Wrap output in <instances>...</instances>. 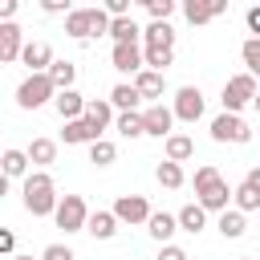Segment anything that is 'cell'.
Segmentation results:
<instances>
[{
	"label": "cell",
	"mask_w": 260,
	"mask_h": 260,
	"mask_svg": "<svg viewBox=\"0 0 260 260\" xmlns=\"http://www.w3.org/2000/svg\"><path fill=\"white\" fill-rule=\"evenodd\" d=\"M20 61L28 65V73H45L57 57H53V49H49V41H28L24 45V53H20Z\"/></svg>",
	"instance_id": "cell-17"
},
{
	"label": "cell",
	"mask_w": 260,
	"mask_h": 260,
	"mask_svg": "<svg viewBox=\"0 0 260 260\" xmlns=\"http://www.w3.org/2000/svg\"><path fill=\"white\" fill-rule=\"evenodd\" d=\"M12 260H32V256H12Z\"/></svg>",
	"instance_id": "cell-46"
},
{
	"label": "cell",
	"mask_w": 260,
	"mask_h": 260,
	"mask_svg": "<svg viewBox=\"0 0 260 260\" xmlns=\"http://www.w3.org/2000/svg\"><path fill=\"white\" fill-rule=\"evenodd\" d=\"M41 260H77V256H73L69 244H49V248L41 252Z\"/></svg>",
	"instance_id": "cell-37"
},
{
	"label": "cell",
	"mask_w": 260,
	"mask_h": 260,
	"mask_svg": "<svg viewBox=\"0 0 260 260\" xmlns=\"http://www.w3.org/2000/svg\"><path fill=\"white\" fill-rule=\"evenodd\" d=\"M45 73L53 77V85H57V89H69V85L77 81V65H73V61H53Z\"/></svg>",
	"instance_id": "cell-31"
},
{
	"label": "cell",
	"mask_w": 260,
	"mask_h": 260,
	"mask_svg": "<svg viewBox=\"0 0 260 260\" xmlns=\"http://www.w3.org/2000/svg\"><path fill=\"white\" fill-rule=\"evenodd\" d=\"M244 20H248V32H252V37H260V4H252V8L244 12Z\"/></svg>",
	"instance_id": "cell-40"
},
{
	"label": "cell",
	"mask_w": 260,
	"mask_h": 260,
	"mask_svg": "<svg viewBox=\"0 0 260 260\" xmlns=\"http://www.w3.org/2000/svg\"><path fill=\"white\" fill-rule=\"evenodd\" d=\"M240 260H252V256H240Z\"/></svg>",
	"instance_id": "cell-48"
},
{
	"label": "cell",
	"mask_w": 260,
	"mask_h": 260,
	"mask_svg": "<svg viewBox=\"0 0 260 260\" xmlns=\"http://www.w3.org/2000/svg\"><path fill=\"white\" fill-rule=\"evenodd\" d=\"M195 195H199V203H203L207 211H228L232 187H228V179H223L211 162H203V167H195Z\"/></svg>",
	"instance_id": "cell-2"
},
{
	"label": "cell",
	"mask_w": 260,
	"mask_h": 260,
	"mask_svg": "<svg viewBox=\"0 0 260 260\" xmlns=\"http://www.w3.org/2000/svg\"><path fill=\"white\" fill-rule=\"evenodd\" d=\"M175 4L179 0H154L146 12H150V20H171V12H175Z\"/></svg>",
	"instance_id": "cell-36"
},
{
	"label": "cell",
	"mask_w": 260,
	"mask_h": 260,
	"mask_svg": "<svg viewBox=\"0 0 260 260\" xmlns=\"http://www.w3.org/2000/svg\"><path fill=\"white\" fill-rule=\"evenodd\" d=\"M154 179H158V187H167V191H179V187L187 183L183 162H175V158H162V162H158V171H154Z\"/></svg>",
	"instance_id": "cell-26"
},
{
	"label": "cell",
	"mask_w": 260,
	"mask_h": 260,
	"mask_svg": "<svg viewBox=\"0 0 260 260\" xmlns=\"http://www.w3.org/2000/svg\"><path fill=\"white\" fill-rule=\"evenodd\" d=\"M61 138H65V146H81V142H98V138H102V126H98V122H89V118H73V122H65V130H61Z\"/></svg>",
	"instance_id": "cell-15"
},
{
	"label": "cell",
	"mask_w": 260,
	"mask_h": 260,
	"mask_svg": "<svg viewBox=\"0 0 260 260\" xmlns=\"http://www.w3.org/2000/svg\"><path fill=\"white\" fill-rule=\"evenodd\" d=\"M232 199H236V207H240V211H260V191H256L248 179L232 191Z\"/></svg>",
	"instance_id": "cell-32"
},
{
	"label": "cell",
	"mask_w": 260,
	"mask_h": 260,
	"mask_svg": "<svg viewBox=\"0 0 260 260\" xmlns=\"http://www.w3.org/2000/svg\"><path fill=\"white\" fill-rule=\"evenodd\" d=\"M0 162H4V179H24L28 175V150H16V146H8L4 154H0Z\"/></svg>",
	"instance_id": "cell-25"
},
{
	"label": "cell",
	"mask_w": 260,
	"mask_h": 260,
	"mask_svg": "<svg viewBox=\"0 0 260 260\" xmlns=\"http://www.w3.org/2000/svg\"><path fill=\"white\" fill-rule=\"evenodd\" d=\"M256 93H260V85H256V73H236V77H228L223 81V110H232V114H240L244 106H252L256 102Z\"/></svg>",
	"instance_id": "cell-5"
},
{
	"label": "cell",
	"mask_w": 260,
	"mask_h": 260,
	"mask_svg": "<svg viewBox=\"0 0 260 260\" xmlns=\"http://www.w3.org/2000/svg\"><path fill=\"white\" fill-rule=\"evenodd\" d=\"M142 53H146V65H150V69H167V65L175 61V49H158V45H146Z\"/></svg>",
	"instance_id": "cell-35"
},
{
	"label": "cell",
	"mask_w": 260,
	"mask_h": 260,
	"mask_svg": "<svg viewBox=\"0 0 260 260\" xmlns=\"http://www.w3.org/2000/svg\"><path fill=\"white\" fill-rule=\"evenodd\" d=\"M142 41H146V45H158V49H175V28H171V20H150V24L142 28Z\"/></svg>",
	"instance_id": "cell-23"
},
{
	"label": "cell",
	"mask_w": 260,
	"mask_h": 260,
	"mask_svg": "<svg viewBox=\"0 0 260 260\" xmlns=\"http://www.w3.org/2000/svg\"><path fill=\"white\" fill-rule=\"evenodd\" d=\"M53 219H57V228H61V232H85V223H89V207H85V199H81V195H61V203H57Z\"/></svg>",
	"instance_id": "cell-7"
},
{
	"label": "cell",
	"mask_w": 260,
	"mask_h": 260,
	"mask_svg": "<svg viewBox=\"0 0 260 260\" xmlns=\"http://www.w3.org/2000/svg\"><path fill=\"white\" fill-rule=\"evenodd\" d=\"M146 232L158 240V244H171V236L179 232V215H167V211H154L146 219Z\"/></svg>",
	"instance_id": "cell-21"
},
{
	"label": "cell",
	"mask_w": 260,
	"mask_h": 260,
	"mask_svg": "<svg viewBox=\"0 0 260 260\" xmlns=\"http://www.w3.org/2000/svg\"><path fill=\"white\" fill-rule=\"evenodd\" d=\"M69 4H73V0H41V12H49V16H61V12H73Z\"/></svg>",
	"instance_id": "cell-38"
},
{
	"label": "cell",
	"mask_w": 260,
	"mask_h": 260,
	"mask_svg": "<svg viewBox=\"0 0 260 260\" xmlns=\"http://www.w3.org/2000/svg\"><path fill=\"white\" fill-rule=\"evenodd\" d=\"M20 195H24V211L28 215H53L57 211V203H61V195H57V187H53V175L49 171H28L24 175V187H20Z\"/></svg>",
	"instance_id": "cell-1"
},
{
	"label": "cell",
	"mask_w": 260,
	"mask_h": 260,
	"mask_svg": "<svg viewBox=\"0 0 260 260\" xmlns=\"http://www.w3.org/2000/svg\"><path fill=\"white\" fill-rule=\"evenodd\" d=\"M118 215H114V207L110 211H89V223H85V232L93 236V240H114V232H118Z\"/></svg>",
	"instance_id": "cell-19"
},
{
	"label": "cell",
	"mask_w": 260,
	"mask_h": 260,
	"mask_svg": "<svg viewBox=\"0 0 260 260\" xmlns=\"http://www.w3.org/2000/svg\"><path fill=\"white\" fill-rule=\"evenodd\" d=\"M179 228L183 232H191V236H199L203 228H207V207L195 199V203H187V207H179Z\"/></svg>",
	"instance_id": "cell-20"
},
{
	"label": "cell",
	"mask_w": 260,
	"mask_h": 260,
	"mask_svg": "<svg viewBox=\"0 0 260 260\" xmlns=\"http://www.w3.org/2000/svg\"><path fill=\"white\" fill-rule=\"evenodd\" d=\"M244 179H248V183H252V187H256V191H260V167H252V171H248V175H244Z\"/></svg>",
	"instance_id": "cell-44"
},
{
	"label": "cell",
	"mask_w": 260,
	"mask_h": 260,
	"mask_svg": "<svg viewBox=\"0 0 260 260\" xmlns=\"http://www.w3.org/2000/svg\"><path fill=\"white\" fill-rule=\"evenodd\" d=\"M53 98H57V85H53L49 73H28V77L16 85V106H20V110H41V106L53 102Z\"/></svg>",
	"instance_id": "cell-4"
},
{
	"label": "cell",
	"mask_w": 260,
	"mask_h": 260,
	"mask_svg": "<svg viewBox=\"0 0 260 260\" xmlns=\"http://www.w3.org/2000/svg\"><path fill=\"white\" fill-rule=\"evenodd\" d=\"M114 215L134 228V223H146L154 211H150V203H146L142 195H118V199H114Z\"/></svg>",
	"instance_id": "cell-11"
},
{
	"label": "cell",
	"mask_w": 260,
	"mask_h": 260,
	"mask_svg": "<svg viewBox=\"0 0 260 260\" xmlns=\"http://www.w3.org/2000/svg\"><path fill=\"white\" fill-rule=\"evenodd\" d=\"M211 138H215V142H236V146H244V142H252V126H248L240 114L223 110L219 118H211Z\"/></svg>",
	"instance_id": "cell-6"
},
{
	"label": "cell",
	"mask_w": 260,
	"mask_h": 260,
	"mask_svg": "<svg viewBox=\"0 0 260 260\" xmlns=\"http://www.w3.org/2000/svg\"><path fill=\"white\" fill-rule=\"evenodd\" d=\"M110 12L106 8H73V12H65V32L73 37V41H85V37H102V32H110Z\"/></svg>",
	"instance_id": "cell-3"
},
{
	"label": "cell",
	"mask_w": 260,
	"mask_h": 260,
	"mask_svg": "<svg viewBox=\"0 0 260 260\" xmlns=\"http://www.w3.org/2000/svg\"><path fill=\"white\" fill-rule=\"evenodd\" d=\"M114 158H118V146H114V142H106V138L89 142V162H93V167H110Z\"/></svg>",
	"instance_id": "cell-33"
},
{
	"label": "cell",
	"mask_w": 260,
	"mask_h": 260,
	"mask_svg": "<svg viewBox=\"0 0 260 260\" xmlns=\"http://www.w3.org/2000/svg\"><path fill=\"white\" fill-rule=\"evenodd\" d=\"M110 65L118 73H138V69H146V53L138 45H114L110 49Z\"/></svg>",
	"instance_id": "cell-13"
},
{
	"label": "cell",
	"mask_w": 260,
	"mask_h": 260,
	"mask_svg": "<svg viewBox=\"0 0 260 260\" xmlns=\"http://www.w3.org/2000/svg\"><path fill=\"white\" fill-rule=\"evenodd\" d=\"M110 102H114V110H138L146 98L138 93V85H134V81H130V85L122 81V85H114V89H110Z\"/></svg>",
	"instance_id": "cell-28"
},
{
	"label": "cell",
	"mask_w": 260,
	"mask_h": 260,
	"mask_svg": "<svg viewBox=\"0 0 260 260\" xmlns=\"http://www.w3.org/2000/svg\"><path fill=\"white\" fill-rule=\"evenodd\" d=\"M252 106H256V110H260V93H256V102H252Z\"/></svg>",
	"instance_id": "cell-47"
},
{
	"label": "cell",
	"mask_w": 260,
	"mask_h": 260,
	"mask_svg": "<svg viewBox=\"0 0 260 260\" xmlns=\"http://www.w3.org/2000/svg\"><path fill=\"white\" fill-rule=\"evenodd\" d=\"M171 110H175L179 122H199V118H203V93H199V85H183V89L175 93Z\"/></svg>",
	"instance_id": "cell-10"
},
{
	"label": "cell",
	"mask_w": 260,
	"mask_h": 260,
	"mask_svg": "<svg viewBox=\"0 0 260 260\" xmlns=\"http://www.w3.org/2000/svg\"><path fill=\"white\" fill-rule=\"evenodd\" d=\"M134 4H142V8H150V4H154V0H134Z\"/></svg>",
	"instance_id": "cell-45"
},
{
	"label": "cell",
	"mask_w": 260,
	"mask_h": 260,
	"mask_svg": "<svg viewBox=\"0 0 260 260\" xmlns=\"http://www.w3.org/2000/svg\"><path fill=\"white\" fill-rule=\"evenodd\" d=\"M228 4H232V0H183V16H187V24L203 28V24H211L215 16H223Z\"/></svg>",
	"instance_id": "cell-8"
},
{
	"label": "cell",
	"mask_w": 260,
	"mask_h": 260,
	"mask_svg": "<svg viewBox=\"0 0 260 260\" xmlns=\"http://www.w3.org/2000/svg\"><path fill=\"white\" fill-rule=\"evenodd\" d=\"M134 85H138V93L146 98V102H162V93H167V77H162V69H138L134 73Z\"/></svg>",
	"instance_id": "cell-14"
},
{
	"label": "cell",
	"mask_w": 260,
	"mask_h": 260,
	"mask_svg": "<svg viewBox=\"0 0 260 260\" xmlns=\"http://www.w3.org/2000/svg\"><path fill=\"white\" fill-rule=\"evenodd\" d=\"M12 248H16V236H12V232H0V252L12 256Z\"/></svg>",
	"instance_id": "cell-43"
},
{
	"label": "cell",
	"mask_w": 260,
	"mask_h": 260,
	"mask_svg": "<svg viewBox=\"0 0 260 260\" xmlns=\"http://www.w3.org/2000/svg\"><path fill=\"white\" fill-rule=\"evenodd\" d=\"M16 8H20V0H0V20H12Z\"/></svg>",
	"instance_id": "cell-42"
},
{
	"label": "cell",
	"mask_w": 260,
	"mask_h": 260,
	"mask_svg": "<svg viewBox=\"0 0 260 260\" xmlns=\"http://www.w3.org/2000/svg\"><path fill=\"white\" fill-rule=\"evenodd\" d=\"M240 61L248 65V73L260 77V37H248V41L240 45Z\"/></svg>",
	"instance_id": "cell-34"
},
{
	"label": "cell",
	"mask_w": 260,
	"mask_h": 260,
	"mask_svg": "<svg viewBox=\"0 0 260 260\" xmlns=\"http://www.w3.org/2000/svg\"><path fill=\"white\" fill-rule=\"evenodd\" d=\"M142 118H146V134H150V138H167L171 126H175V110L162 106V102H150V106L142 110Z\"/></svg>",
	"instance_id": "cell-12"
},
{
	"label": "cell",
	"mask_w": 260,
	"mask_h": 260,
	"mask_svg": "<svg viewBox=\"0 0 260 260\" xmlns=\"http://www.w3.org/2000/svg\"><path fill=\"white\" fill-rule=\"evenodd\" d=\"M28 158H32L37 167L57 162V142H53V138H32V142H28Z\"/></svg>",
	"instance_id": "cell-30"
},
{
	"label": "cell",
	"mask_w": 260,
	"mask_h": 260,
	"mask_svg": "<svg viewBox=\"0 0 260 260\" xmlns=\"http://www.w3.org/2000/svg\"><path fill=\"white\" fill-rule=\"evenodd\" d=\"M24 28L16 24V20H0V61L4 65H12V61H20V53H24Z\"/></svg>",
	"instance_id": "cell-9"
},
{
	"label": "cell",
	"mask_w": 260,
	"mask_h": 260,
	"mask_svg": "<svg viewBox=\"0 0 260 260\" xmlns=\"http://www.w3.org/2000/svg\"><path fill=\"white\" fill-rule=\"evenodd\" d=\"M114 126H118L122 138H142V134H146V118H142L138 110H118Z\"/></svg>",
	"instance_id": "cell-24"
},
{
	"label": "cell",
	"mask_w": 260,
	"mask_h": 260,
	"mask_svg": "<svg viewBox=\"0 0 260 260\" xmlns=\"http://www.w3.org/2000/svg\"><path fill=\"white\" fill-rule=\"evenodd\" d=\"M110 37H114V45H138L142 28H138L130 16H114V20H110Z\"/></svg>",
	"instance_id": "cell-27"
},
{
	"label": "cell",
	"mask_w": 260,
	"mask_h": 260,
	"mask_svg": "<svg viewBox=\"0 0 260 260\" xmlns=\"http://www.w3.org/2000/svg\"><path fill=\"white\" fill-rule=\"evenodd\" d=\"M244 215H248V211H240V207L219 211V223H215V228H219V236H223V240H240V236L248 232V219H244Z\"/></svg>",
	"instance_id": "cell-22"
},
{
	"label": "cell",
	"mask_w": 260,
	"mask_h": 260,
	"mask_svg": "<svg viewBox=\"0 0 260 260\" xmlns=\"http://www.w3.org/2000/svg\"><path fill=\"white\" fill-rule=\"evenodd\" d=\"M162 150H167V158H175V162H187V158H195V138H191V134H179V130H171V134L162 138Z\"/></svg>",
	"instance_id": "cell-18"
},
{
	"label": "cell",
	"mask_w": 260,
	"mask_h": 260,
	"mask_svg": "<svg viewBox=\"0 0 260 260\" xmlns=\"http://www.w3.org/2000/svg\"><path fill=\"white\" fill-rule=\"evenodd\" d=\"M158 260H187V252H183L179 244H162V252H158Z\"/></svg>",
	"instance_id": "cell-41"
},
{
	"label": "cell",
	"mask_w": 260,
	"mask_h": 260,
	"mask_svg": "<svg viewBox=\"0 0 260 260\" xmlns=\"http://www.w3.org/2000/svg\"><path fill=\"white\" fill-rule=\"evenodd\" d=\"M53 110L61 114V122H73V118H85V98L69 85V89H57L53 98Z\"/></svg>",
	"instance_id": "cell-16"
},
{
	"label": "cell",
	"mask_w": 260,
	"mask_h": 260,
	"mask_svg": "<svg viewBox=\"0 0 260 260\" xmlns=\"http://www.w3.org/2000/svg\"><path fill=\"white\" fill-rule=\"evenodd\" d=\"M130 4H134V0H102V8H106L110 16H130Z\"/></svg>",
	"instance_id": "cell-39"
},
{
	"label": "cell",
	"mask_w": 260,
	"mask_h": 260,
	"mask_svg": "<svg viewBox=\"0 0 260 260\" xmlns=\"http://www.w3.org/2000/svg\"><path fill=\"white\" fill-rule=\"evenodd\" d=\"M85 118L106 130V126L114 122V102H110V98H89V102H85Z\"/></svg>",
	"instance_id": "cell-29"
}]
</instances>
